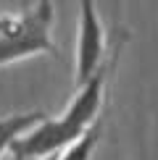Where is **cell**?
Masks as SVG:
<instances>
[{"label":"cell","instance_id":"obj_1","mask_svg":"<svg viewBox=\"0 0 158 160\" xmlns=\"http://www.w3.org/2000/svg\"><path fill=\"white\" fill-rule=\"evenodd\" d=\"M55 5L53 0H34L26 11L0 13V68L34 55H58L53 42Z\"/></svg>","mask_w":158,"mask_h":160},{"label":"cell","instance_id":"obj_2","mask_svg":"<svg viewBox=\"0 0 158 160\" xmlns=\"http://www.w3.org/2000/svg\"><path fill=\"white\" fill-rule=\"evenodd\" d=\"M118 50H121V42H116L111 58H105V63L87 79V82H84L82 87H76L71 102L66 105V110L58 116V121H61L74 137H82L92 123H97L103 118L105 87H108V76H111V71H113V63H116V58H118Z\"/></svg>","mask_w":158,"mask_h":160},{"label":"cell","instance_id":"obj_3","mask_svg":"<svg viewBox=\"0 0 158 160\" xmlns=\"http://www.w3.org/2000/svg\"><path fill=\"white\" fill-rule=\"evenodd\" d=\"M108 34L97 13L95 0H79V24H76V48H74V89L105 63Z\"/></svg>","mask_w":158,"mask_h":160},{"label":"cell","instance_id":"obj_4","mask_svg":"<svg viewBox=\"0 0 158 160\" xmlns=\"http://www.w3.org/2000/svg\"><path fill=\"white\" fill-rule=\"evenodd\" d=\"M42 118H48L45 110H24V113H11V116L0 118V158L8 155L11 144L16 142L24 131H29L34 123H40Z\"/></svg>","mask_w":158,"mask_h":160},{"label":"cell","instance_id":"obj_5","mask_svg":"<svg viewBox=\"0 0 158 160\" xmlns=\"http://www.w3.org/2000/svg\"><path fill=\"white\" fill-rule=\"evenodd\" d=\"M100 137H103V118H100L97 123H92L90 129L84 131L79 139H74L66 150H61V152L55 155V160H92Z\"/></svg>","mask_w":158,"mask_h":160},{"label":"cell","instance_id":"obj_6","mask_svg":"<svg viewBox=\"0 0 158 160\" xmlns=\"http://www.w3.org/2000/svg\"><path fill=\"white\" fill-rule=\"evenodd\" d=\"M48 160H55V158H48Z\"/></svg>","mask_w":158,"mask_h":160}]
</instances>
